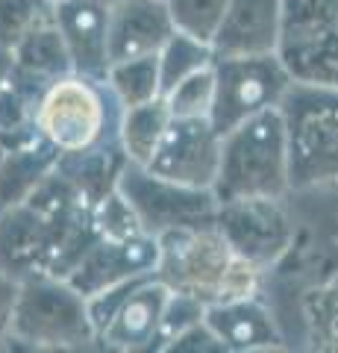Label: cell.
I'll return each mask as SVG.
<instances>
[{"label":"cell","instance_id":"obj_23","mask_svg":"<svg viewBox=\"0 0 338 353\" xmlns=\"http://www.w3.org/2000/svg\"><path fill=\"white\" fill-rule=\"evenodd\" d=\"M165 101L171 118H209L212 101H215V71L212 65L189 74L177 85H171L165 94Z\"/></svg>","mask_w":338,"mask_h":353},{"label":"cell","instance_id":"obj_27","mask_svg":"<svg viewBox=\"0 0 338 353\" xmlns=\"http://www.w3.org/2000/svg\"><path fill=\"white\" fill-rule=\"evenodd\" d=\"M206 318V306L191 294H180V292H171L168 303H165V315H162V327H159V336H156V347L165 353L168 345L177 336H182L189 327L200 324Z\"/></svg>","mask_w":338,"mask_h":353},{"label":"cell","instance_id":"obj_12","mask_svg":"<svg viewBox=\"0 0 338 353\" xmlns=\"http://www.w3.org/2000/svg\"><path fill=\"white\" fill-rule=\"evenodd\" d=\"M221 157V132L209 118H171L159 148L145 168L165 180L212 189Z\"/></svg>","mask_w":338,"mask_h":353},{"label":"cell","instance_id":"obj_17","mask_svg":"<svg viewBox=\"0 0 338 353\" xmlns=\"http://www.w3.org/2000/svg\"><path fill=\"white\" fill-rule=\"evenodd\" d=\"M206 324L212 327L224 350H277L282 336L274 315L259 303V297L206 306Z\"/></svg>","mask_w":338,"mask_h":353},{"label":"cell","instance_id":"obj_31","mask_svg":"<svg viewBox=\"0 0 338 353\" xmlns=\"http://www.w3.org/2000/svg\"><path fill=\"white\" fill-rule=\"evenodd\" d=\"M6 150H9V145H6V139L0 136V162H3V157H6Z\"/></svg>","mask_w":338,"mask_h":353},{"label":"cell","instance_id":"obj_29","mask_svg":"<svg viewBox=\"0 0 338 353\" xmlns=\"http://www.w3.org/2000/svg\"><path fill=\"white\" fill-rule=\"evenodd\" d=\"M18 297V280L0 271V341L9 339V327H12V309Z\"/></svg>","mask_w":338,"mask_h":353},{"label":"cell","instance_id":"obj_1","mask_svg":"<svg viewBox=\"0 0 338 353\" xmlns=\"http://www.w3.org/2000/svg\"><path fill=\"white\" fill-rule=\"evenodd\" d=\"M291 192L288 150L279 109H265L221 136V157L212 183L218 203L277 197Z\"/></svg>","mask_w":338,"mask_h":353},{"label":"cell","instance_id":"obj_30","mask_svg":"<svg viewBox=\"0 0 338 353\" xmlns=\"http://www.w3.org/2000/svg\"><path fill=\"white\" fill-rule=\"evenodd\" d=\"M9 74H12V50H9V48H0V88L6 85Z\"/></svg>","mask_w":338,"mask_h":353},{"label":"cell","instance_id":"obj_21","mask_svg":"<svg viewBox=\"0 0 338 353\" xmlns=\"http://www.w3.org/2000/svg\"><path fill=\"white\" fill-rule=\"evenodd\" d=\"M106 88L112 92L118 106H138L147 101L162 97V80H159V59L156 53L147 57H136V59H124V62H112L106 71Z\"/></svg>","mask_w":338,"mask_h":353},{"label":"cell","instance_id":"obj_8","mask_svg":"<svg viewBox=\"0 0 338 353\" xmlns=\"http://www.w3.org/2000/svg\"><path fill=\"white\" fill-rule=\"evenodd\" d=\"M212 71L215 101L209 121L221 136L242 121L265 112V109H274L294 80L279 53L212 59Z\"/></svg>","mask_w":338,"mask_h":353},{"label":"cell","instance_id":"obj_18","mask_svg":"<svg viewBox=\"0 0 338 353\" xmlns=\"http://www.w3.org/2000/svg\"><path fill=\"white\" fill-rule=\"evenodd\" d=\"M59 150L45 141L36 130L9 145L0 162V212L24 203L32 189L56 168Z\"/></svg>","mask_w":338,"mask_h":353},{"label":"cell","instance_id":"obj_13","mask_svg":"<svg viewBox=\"0 0 338 353\" xmlns=\"http://www.w3.org/2000/svg\"><path fill=\"white\" fill-rule=\"evenodd\" d=\"M159 262V241L141 233L133 239H101L92 241V248L77 259L68 271V280L83 297H92L103 289H112L118 283H127L141 274H154Z\"/></svg>","mask_w":338,"mask_h":353},{"label":"cell","instance_id":"obj_3","mask_svg":"<svg viewBox=\"0 0 338 353\" xmlns=\"http://www.w3.org/2000/svg\"><path fill=\"white\" fill-rule=\"evenodd\" d=\"M9 339L39 350H83L92 347L94 324L89 301L65 277L32 274L18 280Z\"/></svg>","mask_w":338,"mask_h":353},{"label":"cell","instance_id":"obj_16","mask_svg":"<svg viewBox=\"0 0 338 353\" xmlns=\"http://www.w3.org/2000/svg\"><path fill=\"white\" fill-rule=\"evenodd\" d=\"M173 32L165 0H115L109 3L106 48L109 65L159 53Z\"/></svg>","mask_w":338,"mask_h":353},{"label":"cell","instance_id":"obj_7","mask_svg":"<svg viewBox=\"0 0 338 353\" xmlns=\"http://www.w3.org/2000/svg\"><path fill=\"white\" fill-rule=\"evenodd\" d=\"M115 189L136 212L141 230L154 239L173 233V230L215 224L218 215L212 189H194V185L165 180L145 165L124 162Z\"/></svg>","mask_w":338,"mask_h":353},{"label":"cell","instance_id":"obj_9","mask_svg":"<svg viewBox=\"0 0 338 353\" xmlns=\"http://www.w3.org/2000/svg\"><path fill=\"white\" fill-rule=\"evenodd\" d=\"M279 57L294 80L338 85V0H282Z\"/></svg>","mask_w":338,"mask_h":353},{"label":"cell","instance_id":"obj_11","mask_svg":"<svg viewBox=\"0 0 338 353\" xmlns=\"http://www.w3.org/2000/svg\"><path fill=\"white\" fill-rule=\"evenodd\" d=\"M89 212H80L56 224V221L41 218L30 203L3 209L0 212V271H6L15 280L47 274L62 239Z\"/></svg>","mask_w":338,"mask_h":353},{"label":"cell","instance_id":"obj_20","mask_svg":"<svg viewBox=\"0 0 338 353\" xmlns=\"http://www.w3.org/2000/svg\"><path fill=\"white\" fill-rule=\"evenodd\" d=\"M168 121H171V112L162 97L121 109V118H118V145L124 150V159L133 165H147L154 159L162 136H165Z\"/></svg>","mask_w":338,"mask_h":353},{"label":"cell","instance_id":"obj_25","mask_svg":"<svg viewBox=\"0 0 338 353\" xmlns=\"http://www.w3.org/2000/svg\"><path fill=\"white\" fill-rule=\"evenodd\" d=\"M230 0H165L173 30L209 44Z\"/></svg>","mask_w":338,"mask_h":353},{"label":"cell","instance_id":"obj_28","mask_svg":"<svg viewBox=\"0 0 338 353\" xmlns=\"http://www.w3.org/2000/svg\"><path fill=\"white\" fill-rule=\"evenodd\" d=\"M173 350H180V353H185V350H200V353H209V350H224L221 347V341H218V336L212 333V327L206 324V318L200 324H194V327H189L182 336H177L168 345V350L165 353H173Z\"/></svg>","mask_w":338,"mask_h":353},{"label":"cell","instance_id":"obj_19","mask_svg":"<svg viewBox=\"0 0 338 353\" xmlns=\"http://www.w3.org/2000/svg\"><path fill=\"white\" fill-rule=\"evenodd\" d=\"M12 74L18 80L36 85L39 92H45L59 77L74 74L68 48H65V41L53 21L39 30H32L30 36H24L12 48Z\"/></svg>","mask_w":338,"mask_h":353},{"label":"cell","instance_id":"obj_22","mask_svg":"<svg viewBox=\"0 0 338 353\" xmlns=\"http://www.w3.org/2000/svg\"><path fill=\"white\" fill-rule=\"evenodd\" d=\"M159 59V80H162V94L168 92L171 85H177L180 80H185L189 74L212 65V48L194 36H185V32L173 30L168 41L159 48L156 53Z\"/></svg>","mask_w":338,"mask_h":353},{"label":"cell","instance_id":"obj_24","mask_svg":"<svg viewBox=\"0 0 338 353\" xmlns=\"http://www.w3.org/2000/svg\"><path fill=\"white\" fill-rule=\"evenodd\" d=\"M53 21V0H0V48L12 50L32 30Z\"/></svg>","mask_w":338,"mask_h":353},{"label":"cell","instance_id":"obj_2","mask_svg":"<svg viewBox=\"0 0 338 353\" xmlns=\"http://www.w3.org/2000/svg\"><path fill=\"white\" fill-rule=\"evenodd\" d=\"M277 109L286 130L291 189L338 183V85L291 80Z\"/></svg>","mask_w":338,"mask_h":353},{"label":"cell","instance_id":"obj_5","mask_svg":"<svg viewBox=\"0 0 338 353\" xmlns=\"http://www.w3.org/2000/svg\"><path fill=\"white\" fill-rule=\"evenodd\" d=\"M168 297L171 289L156 277V271L85 297L97 341L121 353L154 350Z\"/></svg>","mask_w":338,"mask_h":353},{"label":"cell","instance_id":"obj_32","mask_svg":"<svg viewBox=\"0 0 338 353\" xmlns=\"http://www.w3.org/2000/svg\"><path fill=\"white\" fill-rule=\"evenodd\" d=\"M101 3H106V6H109V3H115V0H101Z\"/></svg>","mask_w":338,"mask_h":353},{"label":"cell","instance_id":"obj_26","mask_svg":"<svg viewBox=\"0 0 338 353\" xmlns=\"http://www.w3.org/2000/svg\"><path fill=\"white\" fill-rule=\"evenodd\" d=\"M92 224L101 239H133V236L145 233L136 212L129 209V203L124 201L118 189L106 192L101 201L92 206Z\"/></svg>","mask_w":338,"mask_h":353},{"label":"cell","instance_id":"obj_14","mask_svg":"<svg viewBox=\"0 0 338 353\" xmlns=\"http://www.w3.org/2000/svg\"><path fill=\"white\" fill-rule=\"evenodd\" d=\"M282 0H230L209 41L212 57H262L279 53Z\"/></svg>","mask_w":338,"mask_h":353},{"label":"cell","instance_id":"obj_10","mask_svg":"<svg viewBox=\"0 0 338 353\" xmlns=\"http://www.w3.org/2000/svg\"><path fill=\"white\" fill-rule=\"evenodd\" d=\"M215 227L224 233L235 256L253 262L259 271L271 268L291 245V221L277 197L218 203Z\"/></svg>","mask_w":338,"mask_h":353},{"label":"cell","instance_id":"obj_15","mask_svg":"<svg viewBox=\"0 0 338 353\" xmlns=\"http://www.w3.org/2000/svg\"><path fill=\"white\" fill-rule=\"evenodd\" d=\"M53 24L68 48L74 74L103 83L109 71V6L101 0H53Z\"/></svg>","mask_w":338,"mask_h":353},{"label":"cell","instance_id":"obj_4","mask_svg":"<svg viewBox=\"0 0 338 353\" xmlns=\"http://www.w3.org/2000/svg\"><path fill=\"white\" fill-rule=\"evenodd\" d=\"M121 106L101 80H89L80 74H65L53 80L39 97L32 127L59 153L89 150L94 145L118 139Z\"/></svg>","mask_w":338,"mask_h":353},{"label":"cell","instance_id":"obj_6","mask_svg":"<svg viewBox=\"0 0 338 353\" xmlns=\"http://www.w3.org/2000/svg\"><path fill=\"white\" fill-rule=\"evenodd\" d=\"M156 277L171 292L198 297L203 306L221 303L235 265V250L215 224L185 227L159 236Z\"/></svg>","mask_w":338,"mask_h":353}]
</instances>
